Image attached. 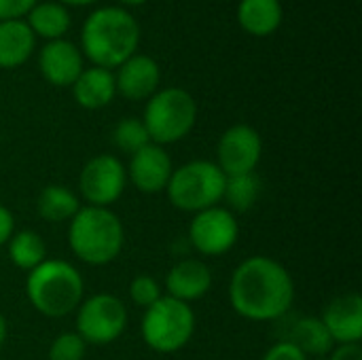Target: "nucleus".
<instances>
[{
  "label": "nucleus",
  "mask_w": 362,
  "mask_h": 360,
  "mask_svg": "<svg viewBox=\"0 0 362 360\" xmlns=\"http://www.w3.org/2000/svg\"><path fill=\"white\" fill-rule=\"evenodd\" d=\"M322 325L327 327L333 344L346 346V344H358L362 337V299L358 293H348L341 297H335L325 314Z\"/></svg>",
  "instance_id": "13"
},
{
  "label": "nucleus",
  "mask_w": 362,
  "mask_h": 360,
  "mask_svg": "<svg viewBox=\"0 0 362 360\" xmlns=\"http://www.w3.org/2000/svg\"><path fill=\"white\" fill-rule=\"evenodd\" d=\"M129 297L136 306L140 308H151L159 297H161V289L159 282L153 276H136L129 284Z\"/></svg>",
  "instance_id": "27"
},
{
  "label": "nucleus",
  "mask_w": 362,
  "mask_h": 360,
  "mask_svg": "<svg viewBox=\"0 0 362 360\" xmlns=\"http://www.w3.org/2000/svg\"><path fill=\"white\" fill-rule=\"evenodd\" d=\"M197 121V104L182 87L155 91L144 108V127L153 144H172L182 140Z\"/></svg>",
  "instance_id": "5"
},
{
  "label": "nucleus",
  "mask_w": 362,
  "mask_h": 360,
  "mask_svg": "<svg viewBox=\"0 0 362 360\" xmlns=\"http://www.w3.org/2000/svg\"><path fill=\"white\" fill-rule=\"evenodd\" d=\"M72 89H74V100L78 102V106H83L87 110L104 108L112 102V98L117 93L115 74L106 68L93 66L78 74Z\"/></svg>",
  "instance_id": "17"
},
{
  "label": "nucleus",
  "mask_w": 362,
  "mask_h": 360,
  "mask_svg": "<svg viewBox=\"0 0 362 360\" xmlns=\"http://www.w3.org/2000/svg\"><path fill=\"white\" fill-rule=\"evenodd\" d=\"M263 140L250 125H233L218 140V168L225 176L252 174L261 161Z\"/></svg>",
  "instance_id": "11"
},
{
  "label": "nucleus",
  "mask_w": 362,
  "mask_h": 360,
  "mask_svg": "<svg viewBox=\"0 0 362 360\" xmlns=\"http://www.w3.org/2000/svg\"><path fill=\"white\" fill-rule=\"evenodd\" d=\"M34 32L23 19L0 21V68H17L34 51Z\"/></svg>",
  "instance_id": "18"
},
{
  "label": "nucleus",
  "mask_w": 362,
  "mask_h": 360,
  "mask_svg": "<svg viewBox=\"0 0 362 360\" xmlns=\"http://www.w3.org/2000/svg\"><path fill=\"white\" fill-rule=\"evenodd\" d=\"M172 172H174V168H172L170 155L163 151V146L151 142L132 155L127 176L132 178V182L136 185L138 191L153 195V193L165 191V187L172 178Z\"/></svg>",
  "instance_id": "12"
},
{
  "label": "nucleus",
  "mask_w": 362,
  "mask_h": 360,
  "mask_svg": "<svg viewBox=\"0 0 362 360\" xmlns=\"http://www.w3.org/2000/svg\"><path fill=\"white\" fill-rule=\"evenodd\" d=\"M140 42V25L132 13L119 6H104L93 11L81 30V45L85 55L100 68H119L136 55Z\"/></svg>",
  "instance_id": "2"
},
{
  "label": "nucleus",
  "mask_w": 362,
  "mask_h": 360,
  "mask_svg": "<svg viewBox=\"0 0 362 360\" xmlns=\"http://www.w3.org/2000/svg\"><path fill=\"white\" fill-rule=\"evenodd\" d=\"M259 193H261V182L255 172L240 174V176H227L223 199H227L233 210L246 212L257 204Z\"/></svg>",
  "instance_id": "24"
},
{
  "label": "nucleus",
  "mask_w": 362,
  "mask_h": 360,
  "mask_svg": "<svg viewBox=\"0 0 362 360\" xmlns=\"http://www.w3.org/2000/svg\"><path fill=\"white\" fill-rule=\"evenodd\" d=\"M64 4H74V6H87V4H91V2H95V0H62Z\"/></svg>",
  "instance_id": "33"
},
{
  "label": "nucleus",
  "mask_w": 362,
  "mask_h": 360,
  "mask_svg": "<svg viewBox=\"0 0 362 360\" xmlns=\"http://www.w3.org/2000/svg\"><path fill=\"white\" fill-rule=\"evenodd\" d=\"M286 342H291L295 348H299L305 356H316V359L327 356L333 348V339L320 318L297 320L291 331V339H286Z\"/></svg>",
  "instance_id": "21"
},
{
  "label": "nucleus",
  "mask_w": 362,
  "mask_h": 360,
  "mask_svg": "<svg viewBox=\"0 0 362 360\" xmlns=\"http://www.w3.org/2000/svg\"><path fill=\"white\" fill-rule=\"evenodd\" d=\"M123 225L108 208L87 206L70 219L68 244L72 252L89 265L115 261L123 248Z\"/></svg>",
  "instance_id": "3"
},
{
  "label": "nucleus",
  "mask_w": 362,
  "mask_h": 360,
  "mask_svg": "<svg viewBox=\"0 0 362 360\" xmlns=\"http://www.w3.org/2000/svg\"><path fill=\"white\" fill-rule=\"evenodd\" d=\"M34 4H38V0H0V21L21 19L32 11Z\"/></svg>",
  "instance_id": "28"
},
{
  "label": "nucleus",
  "mask_w": 362,
  "mask_h": 360,
  "mask_svg": "<svg viewBox=\"0 0 362 360\" xmlns=\"http://www.w3.org/2000/svg\"><path fill=\"white\" fill-rule=\"evenodd\" d=\"M25 293L34 310L49 318L72 314L83 299V278L66 261H42L28 274Z\"/></svg>",
  "instance_id": "4"
},
{
  "label": "nucleus",
  "mask_w": 362,
  "mask_h": 360,
  "mask_svg": "<svg viewBox=\"0 0 362 360\" xmlns=\"http://www.w3.org/2000/svg\"><path fill=\"white\" fill-rule=\"evenodd\" d=\"M78 185L91 206L106 208L123 195L127 172L115 155H98L85 163Z\"/></svg>",
  "instance_id": "10"
},
{
  "label": "nucleus",
  "mask_w": 362,
  "mask_h": 360,
  "mask_svg": "<svg viewBox=\"0 0 362 360\" xmlns=\"http://www.w3.org/2000/svg\"><path fill=\"white\" fill-rule=\"evenodd\" d=\"M210 286L212 274L208 265L197 259H185L176 263L165 278V289L170 293L168 297H174L185 303L202 299L210 291Z\"/></svg>",
  "instance_id": "16"
},
{
  "label": "nucleus",
  "mask_w": 362,
  "mask_h": 360,
  "mask_svg": "<svg viewBox=\"0 0 362 360\" xmlns=\"http://www.w3.org/2000/svg\"><path fill=\"white\" fill-rule=\"evenodd\" d=\"M47 257L45 242L38 233L34 231H19L11 236L8 240V259L13 261L15 267L32 272L38 267Z\"/></svg>",
  "instance_id": "23"
},
{
  "label": "nucleus",
  "mask_w": 362,
  "mask_h": 360,
  "mask_svg": "<svg viewBox=\"0 0 362 360\" xmlns=\"http://www.w3.org/2000/svg\"><path fill=\"white\" fill-rule=\"evenodd\" d=\"M81 210L76 195L62 185H49L38 195V214L49 223L70 221Z\"/></svg>",
  "instance_id": "22"
},
{
  "label": "nucleus",
  "mask_w": 362,
  "mask_h": 360,
  "mask_svg": "<svg viewBox=\"0 0 362 360\" xmlns=\"http://www.w3.org/2000/svg\"><path fill=\"white\" fill-rule=\"evenodd\" d=\"M25 23L30 25L34 36H42L47 40H57L70 28V13L59 2H40V4L32 6Z\"/></svg>",
  "instance_id": "20"
},
{
  "label": "nucleus",
  "mask_w": 362,
  "mask_h": 360,
  "mask_svg": "<svg viewBox=\"0 0 362 360\" xmlns=\"http://www.w3.org/2000/svg\"><path fill=\"white\" fill-rule=\"evenodd\" d=\"M87 344L78 333H62L49 348V360H83Z\"/></svg>",
  "instance_id": "26"
},
{
  "label": "nucleus",
  "mask_w": 362,
  "mask_h": 360,
  "mask_svg": "<svg viewBox=\"0 0 362 360\" xmlns=\"http://www.w3.org/2000/svg\"><path fill=\"white\" fill-rule=\"evenodd\" d=\"M195 331V316L189 303L174 297H159L146 308L142 318V337L148 348L161 354L182 350Z\"/></svg>",
  "instance_id": "7"
},
{
  "label": "nucleus",
  "mask_w": 362,
  "mask_h": 360,
  "mask_svg": "<svg viewBox=\"0 0 362 360\" xmlns=\"http://www.w3.org/2000/svg\"><path fill=\"white\" fill-rule=\"evenodd\" d=\"M263 360H308V356L299 348H295L291 342H280L267 350Z\"/></svg>",
  "instance_id": "29"
},
{
  "label": "nucleus",
  "mask_w": 362,
  "mask_h": 360,
  "mask_svg": "<svg viewBox=\"0 0 362 360\" xmlns=\"http://www.w3.org/2000/svg\"><path fill=\"white\" fill-rule=\"evenodd\" d=\"M112 140H115V146L127 155H134L140 149H144L146 144H151V138H148V132H146L142 119H134V117L121 119L117 123V127L112 132Z\"/></svg>",
  "instance_id": "25"
},
{
  "label": "nucleus",
  "mask_w": 362,
  "mask_h": 360,
  "mask_svg": "<svg viewBox=\"0 0 362 360\" xmlns=\"http://www.w3.org/2000/svg\"><path fill=\"white\" fill-rule=\"evenodd\" d=\"M238 21L252 36H269L282 23L280 0H240Z\"/></svg>",
  "instance_id": "19"
},
{
  "label": "nucleus",
  "mask_w": 362,
  "mask_h": 360,
  "mask_svg": "<svg viewBox=\"0 0 362 360\" xmlns=\"http://www.w3.org/2000/svg\"><path fill=\"white\" fill-rule=\"evenodd\" d=\"M240 236L238 221L227 208H208L195 214L189 227V240L193 248L206 257H221L229 252Z\"/></svg>",
  "instance_id": "9"
},
{
  "label": "nucleus",
  "mask_w": 362,
  "mask_h": 360,
  "mask_svg": "<svg viewBox=\"0 0 362 360\" xmlns=\"http://www.w3.org/2000/svg\"><path fill=\"white\" fill-rule=\"evenodd\" d=\"M76 333L85 344L106 346L117 342L127 327V310L115 295H93L76 308Z\"/></svg>",
  "instance_id": "8"
},
{
  "label": "nucleus",
  "mask_w": 362,
  "mask_h": 360,
  "mask_svg": "<svg viewBox=\"0 0 362 360\" xmlns=\"http://www.w3.org/2000/svg\"><path fill=\"white\" fill-rule=\"evenodd\" d=\"M161 81L159 64L151 55H132L127 62L119 66V74L115 76L117 91L127 100H144L151 98Z\"/></svg>",
  "instance_id": "15"
},
{
  "label": "nucleus",
  "mask_w": 362,
  "mask_h": 360,
  "mask_svg": "<svg viewBox=\"0 0 362 360\" xmlns=\"http://www.w3.org/2000/svg\"><path fill=\"white\" fill-rule=\"evenodd\" d=\"M123 4H127V6H140V4H144L146 0H121Z\"/></svg>",
  "instance_id": "34"
},
{
  "label": "nucleus",
  "mask_w": 362,
  "mask_h": 360,
  "mask_svg": "<svg viewBox=\"0 0 362 360\" xmlns=\"http://www.w3.org/2000/svg\"><path fill=\"white\" fill-rule=\"evenodd\" d=\"M4 337H6V323H4V316L0 314V346L4 344Z\"/></svg>",
  "instance_id": "32"
},
{
  "label": "nucleus",
  "mask_w": 362,
  "mask_h": 360,
  "mask_svg": "<svg viewBox=\"0 0 362 360\" xmlns=\"http://www.w3.org/2000/svg\"><path fill=\"white\" fill-rule=\"evenodd\" d=\"M329 360H362L361 344H346V346H339Z\"/></svg>",
  "instance_id": "31"
},
{
  "label": "nucleus",
  "mask_w": 362,
  "mask_h": 360,
  "mask_svg": "<svg viewBox=\"0 0 362 360\" xmlns=\"http://www.w3.org/2000/svg\"><path fill=\"white\" fill-rule=\"evenodd\" d=\"M227 176L212 161H189L172 172L165 187L170 202L182 212H202L214 208L225 193Z\"/></svg>",
  "instance_id": "6"
},
{
  "label": "nucleus",
  "mask_w": 362,
  "mask_h": 360,
  "mask_svg": "<svg viewBox=\"0 0 362 360\" xmlns=\"http://www.w3.org/2000/svg\"><path fill=\"white\" fill-rule=\"evenodd\" d=\"M13 229H15L13 214L4 206H0V246L8 244V240L13 236Z\"/></svg>",
  "instance_id": "30"
},
{
  "label": "nucleus",
  "mask_w": 362,
  "mask_h": 360,
  "mask_svg": "<svg viewBox=\"0 0 362 360\" xmlns=\"http://www.w3.org/2000/svg\"><path fill=\"white\" fill-rule=\"evenodd\" d=\"M38 68L47 83L55 87H70L83 72V55L72 42L64 38L49 40L40 49Z\"/></svg>",
  "instance_id": "14"
},
{
  "label": "nucleus",
  "mask_w": 362,
  "mask_h": 360,
  "mask_svg": "<svg viewBox=\"0 0 362 360\" xmlns=\"http://www.w3.org/2000/svg\"><path fill=\"white\" fill-rule=\"evenodd\" d=\"M229 299L248 320H276L295 299V282L284 265L269 257H250L231 276Z\"/></svg>",
  "instance_id": "1"
}]
</instances>
